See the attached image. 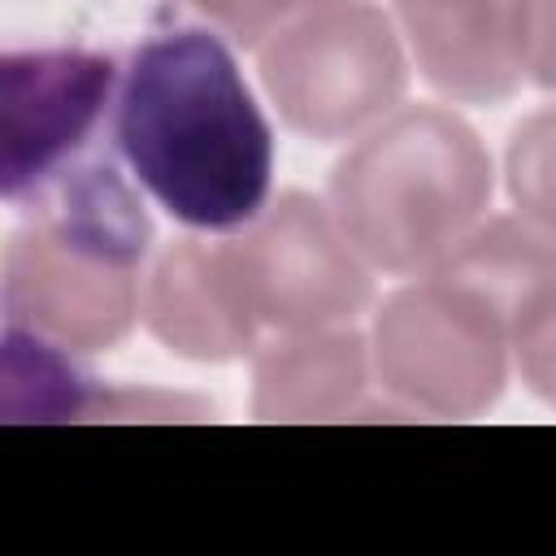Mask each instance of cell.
Segmentation results:
<instances>
[{
    "mask_svg": "<svg viewBox=\"0 0 556 556\" xmlns=\"http://www.w3.org/2000/svg\"><path fill=\"white\" fill-rule=\"evenodd\" d=\"M113 139L135 182L191 230L230 235L269 204L274 130L230 43L208 26H174L135 48Z\"/></svg>",
    "mask_w": 556,
    "mask_h": 556,
    "instance_id": "1",
    "label": "cell"
},
{
    "mask_svg": "<svg viewBox=\"0 0 556 556\" xmlns=\"http://www.w3.org/2000/svg\"><path fill=\"white\" fill-rule=\"evenodd\" d=\"M9 235L0 269L4 326L74 356L117 348L143 317L152 222L113 156H96L43 191Z\"/></svg>",
    "mask_w": 556,
    "mask_h": 556,
    "instance_id": "2",
    "label": "cell"
},
{
    "mask_svg": "<svg viewBox=\"0 0 556 556\" xmlns=\"http://www.w3.org/2000/svg\"><path fill=\"white\" fill-rule=\"evenodd\" d=\"M491 152L439 104H413L365 130L330 174L326 204L374 274H430L491 208Z\"/></svg>",
    "mask_w": 556,
    "mask_h": 556,
    "instance_id": "3",
    "label": "cell"
},
{
    "mask_svg": "<svg viewBox=\"0 0 556 556\" xmlns=\"http://www.w3.org/2000/svg\"><path fill=\"white\" fill-rule=\"evenodd\" d=\"M256 52L282 126L317 143L361 139L400 109L408 87L400 26L369 0H326Z\"/></svg>",
    "mask_w": 556,
    "mask_h": 556,
    "instance_id": "4",
    "label": "cell"
},
{
    "mask_svg": "<svg viewBox=\"0 0 556 556\" xmlns=\"http://www.w3.org/2000/svg\"><path fill=\"white\" fill-rule=\"evenodd\" d=\"M508 361L513 334L500 313L443 274H421L374 313V382L404 413L478 417L500 400Z\"/></svg>",
    "mask_w": 556,
    "mask_h": 556,
    "instance_id": "5",
    "label": "cell"
},
{
    "mask_svg": "<svg viewBox=\"0 0 556 556\" xmlns=\"http://www.w3.org/2000/svg\"><path fill=\"white\" fill-rule=\"evenodd\" d=\"M117 87V61L96 48H9L0 56V191L13 208H30L100 156L96 139Z\"/></svg>",
    "mask_w": 556,
    "mask_h": 556,
    "instance_id": "6",
    "label": "cell"
},
{
    "mask_svg": "<svg viewBox=\"0 0 556 556\" xmlns=\"http://www.w3.org/2000/svg\"><path fill=\"white\" fill-rule=\"evenodd\" d=\"M248 304L265 330L352 326L374 300V265L348 243L326 200L287 191L230 239Z\"/></svg>",
    "mask_w": 556,
    "mask_h": 556,
    "instance_id": "7",
    "label": "cell"
},
{
    "mask_svg": "<svg viewBox=\"0 0 556 556\" xmlns=\"http://www.w3.org/2000/svg\"><path fill=\"white\" fill-rule=\"evenodd\" d=\"M143 321L174 356L213 365L248 356L265 330L248 304L230 239L169 243L143 282Z\"/></svg>",
    "mask_w": 556,
    "mask_h": 556,
    "instance_id": "8",
    "label": "cell"
},
{
    "mask_svg": "<svg viewBox=\"0 0 556 556\" xmlns=\"http://www.w3.org/2000/svg\"><path fill=\"white\" fill-rule=\"evenodd\" d=\"M421 78L456 104H500L521 87L517 0H395Z\"/></svg>",
    "mask_w": 556,
    "mask_h": 556,
    "instance_id": "9",
    "label": "cell"
},
{
    "mask_svg": "<svg viewBox=\"0 0 556 556\" xmlns=\"http://www.w3.org/2000/svg\"><path fill=\"white\" fill-rule=\"evenodd\" d=\"M369 339L352 326L282 334L256 352L252 365V413L261 421H343L369 417Z\"/></svg>",
    "mask_w": 556,
    "mask_h": 556,
    "instance_id": "10",
    "label": "cell"
},
{
    "mask_svg": "<svg viewBox=\"0 0 556 556\" xmlns=\"http://www.w3.org/2000/svg\"><path fill=\"white\" fill-rule=\"evenodd\" d=\"M195 408L178 395L122 391L91 378L74 352L4 326V421H87V417H139L161 421L169 413Z\"/></svg>",
    "mask_w": 556,
    "mask_h": 556,
    "instance_id": "11",
    "label": "cell"
},
{
    "mask_svg": "<svg viewBox=\"0 0 556 556\" xmlns=\"http://www.w3.org/2000/svg\"><path fill=\"white\" fill-rule=\"evenodd\" d=\"M430 274L473 291L517 334L556 295V239L517 217H482Z\"/></svg>",
    "mask_w": 556,
    "mask_h": 556,
    "instance_id": "12",
    "label": "cell"
},
{
    "mask_svg": "<svg viewBox=\"0 0 556 556\" xmlns=\"http://www.w3.org/2000/svg\"><path fill=\"white\" fill-rule=\"evenodd\" d=\"M504 178L517 213L556 239V104L530 113L513 130Z\"/></svg>",
    "mask_w": 556,
    "mask_h": 556,
    "instance_id": "13",
    "label": "cell"
},
{
    "mask_svg": "<svg viewBox=\"0 0 556 556\" xmlns=\"http://www.w3.org/2000/svg\"><path fill=\"white\" fill-rule=\"evenodd\" d=\"M191 17H200L208 30H217L226 43L239 48H261L269 43L287 22L300 13L326 4V0H165Z\"/></svg>",
    "mask_w": 556,
    "mask_h": 556,
    "instance_id": "14",
    "label": "cell"
},
{
    "mask_svg": "<svg viewBox=\"0 0 556 556\" xmlns=\"http://www.w3.org/2000/svg\"><path fill=\"white\" fill-rule=\"evenodd\" d=\"M513 361L521 382L556 408V295L513 334Z\"/></svg>",
    "mask_w": 556,
    "mask_h": 556,
    "instance_id": "15",
    "label": "cell"
},
{
    "mask_svg": "<svg viewBox=\"0 0 556 556\" xmlns=\"http://www.w3.org/2000/svg\"><path fill=\"white\" fill-rule=\"evenodd\" d=\"M517 43H521V74L556 91V0H517Z\"/></svg>",
    "mask_w": 556,
    "mask_h": 556,
    "instance_id": "16",
    "label": "cell"
}]
</instances>
